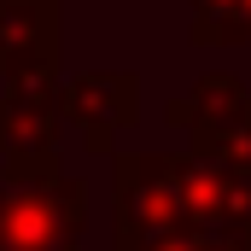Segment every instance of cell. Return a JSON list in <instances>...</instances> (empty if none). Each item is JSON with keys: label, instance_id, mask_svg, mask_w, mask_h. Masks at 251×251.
<instances>
[{"label": "cell", "instance_id": "cell-2", "mask_svg": "<svg viewBox=\"0 0 251 251\" xmlns=\"http://www.w3.org/2000/svg\"><path fill=\"white\" fill-rule=\"evenodd\" d=\"M193 41L199 47L251 41V0H193Z\"/></svg>", "mask_w": 251, "mask_h": 251}, {"label": "cell", "instance_id": "cell-1", "mask_svg": "<svg viewBox=\"0 0 251 251\" xmlns=\"http://www.w3.org/2000/svg\"><path fill=\"white\" fill-rule=\"evenodd\" d=\"M193 128H199V158L251 176V94L234 76L199 82V94H193Z\"/></svg>", "mask_w": 251, "mask_h": 251}]
</instances>
